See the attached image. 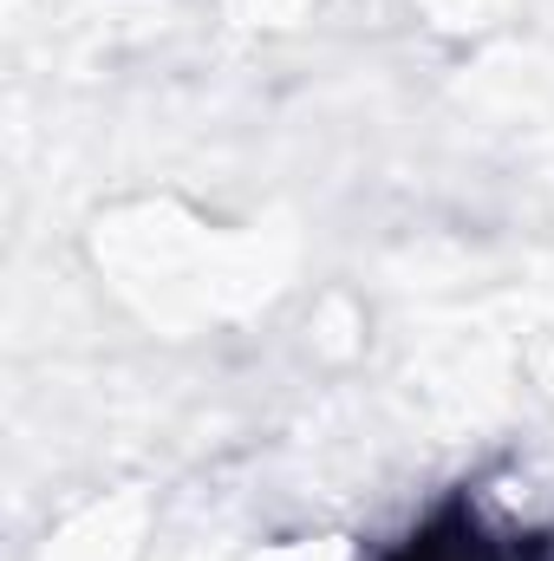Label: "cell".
<instances>
[{"mask_svg": "<svg viewBox=\"0 0 554 561\" xmlns=\"http://www.w3.org/2000/svg\"><path fill=\"white\" fill-rule=\"evenodd\" d=\"M366 561H554V529L496 503L489 490H450L424 523Z\"/></svg>", "mask_w": 554, "mask_h": 561, "instance_id": "obj_1", "label": "cell"}]
</instances>
